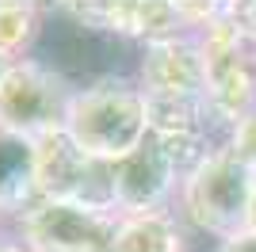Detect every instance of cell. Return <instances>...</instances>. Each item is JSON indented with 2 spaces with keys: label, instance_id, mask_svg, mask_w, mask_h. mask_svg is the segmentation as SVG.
<instances>
[{
  "label": "cell",
  "instance_id": "15",
  "mask_svg": "<svg viewBox=\"0 0 256 252\" xmlns=\"http://www.w3.org/2000/svg\"><path fill=\"white\" fill-rule=\"evenodd\" d=\"M0 252H34V248L23 241L12 226H0Z\"/></svg>",
  "mask_w": 256,
  "mask_h": 252
},
{
  "label": "cell",
  "instance_id": "10",
  "mask_svg": "<svg viewBox=\"0 0 256 252\" xmlns=\"http://www.w3.org/2000/svg\"><path fill=\"white\" fill-rule=\"evenodd\" d=\"M50 8L34 0H0V65L34 58L46 34Z\"/></svg>",
  "mask_w": 256,
  "mask_h": 252
},
{
  "label": "cell",
  "instance_id": "5",
  "mask_svg": "<svg viewBox=\"0 0 256 252\" xmlns=\"http://www.w3.org/2000/svg\"><path fill=\"white\" fill-rule=\"evenodd\" d=\"M146 96H188L206 100V58L199 34H180L168 42L142 46L138 54V80Z\"/></svg>",
  "mask_w": 256,
  "mask_h": 252
},
{
  "label": "cell",
  "instance_id": "12",
  "mask_svg": "<svg viewBox=\"0 0 256 252\" xmlns=\"http://www.w3.org/2000/svg\"><path fill=\"white\" fill-rule=\"evenodd\" d=\"M226 20L241 34V42L256 54V0H234V4H226Z\"/></svg>",
  "mask_w": 256,
  "mask_h": 252
},
{
  "label": "cell",
  "instance_id": "3",
  "mask_svg": "<svg viewBox=\"0 0 256 252\" xmlns=\"http://www.w3.org/2000/svg\"><path fill=\"white\" fill-rule=\"evenodd\" d=\"M73 84L62 80L34 54L0 69V126L27 138H42L65 122Z\"/></svg>",
  "mask_w": 256,
  "mask_h": 252
},
{
  "label": "cell",
  "instance_id": "9",
  "mask_svg": "<svg viewBox=\"0 0 256 252\" xmlns=\"http://www.w3.org/2000/svg\"><path fill=\"white\" fill-rule=\"evenodd\" d=\"M111 252H192V241L176 210L118 214Z\"/></svg>",
  "mask_w": 256,
  "mask_h": 252
},
{
  "label": "cell",
  "instance_id": "4",
  "mask_svg": "<svg viewBox=\"0 0 256 252\" xmlns=\"http://www.w3.org/2000/svg\"><path fill=\"white\" fill-rule=\"evenodd\" d=\"M118 214L80 206V202H54L38 199L23 210L12 230L34 252H111Z\"/></svg>",
  "mask_w": 256,
  "mask_h": 252
},
{
  "label": "cell",
  "instance_id": "17",
  "mask_svg": "<svg viewBox=\"0 0 256 252\" xmlns=\"http://www.w3.org/2000/svg\"><path fill=\"white\" fill-rule=\"evenodd\" d=\"M0 69H4V65H0Z\"/></svg>",
  "mask_w": 256,
  "mask_h": 252
},
{
  "label": "cell",
  "instance_id": "11",
  "mask_svg": "<svg viewBox=\"0 0 256 252\" xmlns=\"http://www.w3.org/2000/svg\"><path fill=\"white\" fill-rule=\"evenodd\" d=\"M146 96V92H142ZM146 122L150 134H195V130H210L218 142L226 146V138L214 130L206 100H188V96H146Z\"/></svg>",
  "mask_w": 256,
  "mask_h": 252
},
{
  "label": "cell",
  "instance_id": "1",
  "mask_svg": "<svg viewBox=\"0 0 256 252\" xmlns=\"http://www.w3.org/2000/svg\"><path fill=\"white\" fill-rule=\"evenodd\" d=\"M62 126L88 157L118 164L130 153H138L150 138L146 96L130 80H104L92 88H76Z\"/></svg>",
  "mask_w": 256,
  "mask_h": 252
},
{
  "label": "cell",
  "instance_id": "2",
  "mask_svg": "<svg viewBox=\"0 0 256 252\" xmlns=\"http://www.w3.org/2000/svg\"><path fill=\"white\" fill-rule=\"evenodd\" d=\"M252 195H256V168L226 146L195 176L180 184L172 210L180 214L188 230L206 233V237H214V244H222L248 230Z\"/></svg>",
  "mask_w": 256,
  "mask_h": 252
},
{
  "label": "cell",
  "instance_id": "6",
  "mask_svg": "<svg viewBox=\"0 0 256 252\" xmlns=\"http://www.w3.org/2000/svg\"><path fill=\"white\" fill-rule=\"evenodd\" d=\"M180 195V176L172 164L157 153L150 138L138 153L115 164V199L118 214H153V210H172Z\"/></svg>",
  "mask_w": 256,
  "mask_h": 252
},
{
  "label": "cell",
  "instance_id": "16",
  "mask_svg": "<svg viewBox=\"0 0 256 252\" xmlns=\"http://www.w3.org/2000/svg\"><path fill=\"white\" fill-rule=\"evenodd\" d=\"M248 230L256 233V195H252V210H248Z\"/></svg>",
  "mask_w": 256,
  "mask_h": 252
},
{
  "label": "cell",
  "instance_id": "14",
  "mask_svg": "<svg viewBox=\"0 0 256 252\" xmlns=\"http://www.w3.org/2000/svg\"><path fill=\"white\" fill-rule=\"evenodd\" d=\"M214 252H256V233L252 230L237 233V237H230V241L214 244Z\"/></svg>",
  "mask_w": 256,
  "mask_h": 252
},
{
  "label": "cell",
  "instance_id": "7",
  "mask_svg": "<svg viewBox=\"0 0 256 252\" xmlns=\"http://www.w3.org/2000/svg\"><path fill=\"white\" fill-rule=\"evenodd\" d=\"M104 20L111 31H118L134 46H153V42H168L180 34H195L184 12V0H118L104 4Z\"/></svg>",
  "mask_w": 256,
  "mask_h": 252
},
{
  "label": "cell",
  "instance_id": "13",
  "mask_svg": "<svg viewBox=\"0 0 256 252\" xmlns=\"http://www.w3.org/2000/svg\"><path fill=\"white\" fill-rule=\"evenodd\" d=\"M230 149H234L241 160H248V164L256 168V111L248 118H241V122L234 126V138H230Z\"/></svg>",
  "mask_w": 256,
  "mask_h": 252
},
{
  "label": "cell",
  "instance_id": "8",
  "mask_svg": "<svg viewBox=\"0 0 256 252\" xmlns=\"http://www.w3.org/2000/svg\"><path fill=\"white\" fill-rule=\"evenodd\" d=\"M38 202L34 138L0 126V226H16L23 210Z\"/></svg>",
  "mask_w": 256,
  "mask_h": 252
}]
</instances>
